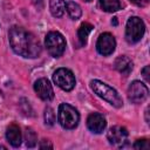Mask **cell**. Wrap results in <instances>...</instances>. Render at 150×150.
<instances>
[{
  "mask_svg": "<svg viewBox=\"0 0 150 150\" xmlns=\"http://www.w3.org/2000/svg\"><path fill=\"white\" fill-rule=\"evenodd\" d=\"M83 1H86V2H90V1H93V0H83Z\"/></svg>",
  "mask_w": 150,
  "mask_h": 150,
  "instance_id": "cell-25",
  "label": "cell"
},
{
  "mask_svg": "<svg viewBox=\"0 0 150 150\" xmlns=\"http://www.w3.org/2000/svg\"><path fill=\"white\" fill-rule=\"evenodd\" d=\"M25 141H26V145L28 148H34L38 143V138L35 132L32 129H27L25 132Z\"/></svg>",
  "mask_w": 150,
  "mask_h": 150,
  "instance_id": "cell-18",
  "label": "cell"
},
{
  "mask_svg": "<svg viewBox=\"0 0 150 150\" xmlns=\"http://www.w3.org/2000/svg\"><path fill=\"white\" fill-rule=\"evenodd\" d=\"M90 87L97 96H100L101 98H103L104 101L114 105L115 108H121L123 105V101L118 95V93L107 83L101 82L98 80H93L90 82Z\"/></svg>",
  "mask_w": 150,
  "mask_h": 150,
  "instance_id": "cell-2",
  "label": "cell"
},
{
  "mask_svg": "<svg viewBox=\"0 0 150 150\" xmlns=\"http://www.w3.org/2000/svg\"><path fill=\"white\" fill-rule=\"evenodd\" d=\"M105 125H107L105 118L103 117V115L98 112H93L87 118V127L94 134L103 132V130L105 129Z\"/></svg>",
  "mask_w": 150,
  "mask_h": 150,
  "instance_id": "cell-11",
  "label": "cell"
},
{
  "mask_svg": "<svg viewBox=\"0 0 150 150\" xmlns=\"http://www.w3.org/2000/svg\"><path fill=\"white\" fill-rule=\"evenodd\" d=\"M66 9H67L69 16H70L73 20H77V19H80L81 15H82V9H81V7H80L76 2H74V1L67 2V4H66Z\"/></svg>",
  "mask_w": 150,
  "mask_h": 150,
  "instance_id": "cell-16",
  "label": "cell"
},
{
  "mask_svg": "<svg viewBox=\"0 0 150 150\" xmlns=\"http://www.w3.org/2000/svg\"><path fill=\"white\" fill-rule=\"evenodd\" d=\"M54 83L66 91H70L75 87V76L67 68H59L53 74Z\"/></svg>",
  "mask_w": 150,
  "mask_h": 150,
  "instance_id": "cell-6",
  "label": "cell"
},
{
  "mask_svg": "<svg viewBox=\"0 0 150 150\" xmlns=\"http://www.w3.org/2000/svg\"><path fill=\"white\" fill-rule=\"evenodd\" d=\"M115 47H116V41L110 33H103L98 36L96 42V49L101 55L108 56L112 54L115 50Z\"/></svg>",
  "mask_w": 150,
  "mask_h": 150,
  "instance_id": "cell-8",
  "label": "cell"
},
{
  "mask_svg": "<svg viewBox=\"0 0 150 150\" xmlns=\"http://www.w3.org/2000/svg\"><path fill=\"white\" fill-rule=\"evenodd\" d=\"M6 138L9 144L14 148H18L21 144V131L16 124H11L6 131Z\"/></svg>",
  "mask_w": 150,
  "mask_h": 150,
  "instance_id": "cell-13",
  "label": "cell"
},
{
  "mask_svg": "<svg viewBox=\"0 0 150 150\" xmlns=\"http://www.w3.org/2000/svg\"><path fill=\"white\" fill-rule=\"evenodd\" d=\"M45 45L48 53L54 57H60L66 49V40L59 32H49L46 35Z\"/></svg>",
  "mask_w": 150,
  "mask_h": 150,
  "instance_id": "cell-5",
  "label": "cell"
},
{
  "mask_svg": "<svg viewBox=\"0 0 150 150\" xmlns=\"http://www.w3.org/2000/svg\"><path fill=\"white\" fill-rule=\"evenodd\" d=\"M45 123L49 127H52L55 123V112L50 107H47L45 109Z\"/></svg>",
  "mask_w": 150,
  "mask_h": 150,
  "instance_id": "cell-19",
  "label": "cell"
},
{
  "mask_svg": "<svg viewBox=\"0 0 150 150\" xmlns=\"http://www.w3.org/2000/svg\"><path fill=\"white\" fill-rule=\"evenodd\" d=\"M59 123L64 129H74L77 127L80 121V114L79 111L68 103H62L59 107V114H57Z\"/></svg>",
  "mask_w": 150,
  "mask_h": 150,
  "instance_id": "cell-3",
  "label": "cell"
},
{
  "mask_svg": "<svg viewBox=\"0 0 150 150\" xmlns=\"http://www.w3.org/2000/svg\"><path fill=\"white\" fill-rule=\"evenodd\" d=\"M107 137H108V141H109L110 144L121 148L128 141V130L124 127L114 125L109 129V131L107 134Z\"/></svg>",
  "mask_w": 150,
  "mask_h": 150,
  "instance_id": "cell-9",
  "label": "cell"
},
{
  "mask_svg": "<svg viewBox=\"0 0 150 150\" xmlns=\"http://www.w3.org/2000/svg\"><path fill=\"white\" fill-rule=\"evenodd\" d=\"M145 32V26L142 19L138 16H131L129 18L125 27V39L129 43H136L138 42Z\"/></svg>",
  "mask_w": 150,
  "mask_h": 150,
  "instance_id": "cell-4",
  "label": "cell"
},
{
  "mask_svg": "<svg viewBox=\"0 0 150 150\" xmlns=\"http://www.w3.org/2000/svg\"><path fill=\"white\" fill-rule=\"evenodd\" d=\"M116 19H117V18H114V20L111 21V23H112V25H117V20H116Z\"/></svg>",
  "mask_w": 150,
  "mask_h": 150,
  "instance_id": "cell-24",
  "label": "cell"
},
{
  "mask_svg": "<svg viewBox=\"0 0 150 150\" xmlns=\"http://www.w3.org/2000/svg\"><path fill=\"white\" fill-rule=\"evenodd\" d=\"M134 148L135 149H139V150H143V149H149V142L148 139L145 138H142V139H137L134 144Z\"/></svg>",
  "mask_w": 150,
  "mask_h": 150,
  "instance_id": "cell-20",
  "label": "cell"
},
{
  "mask_svg": "<svg viewBox=\"0 0 150 150\" xmlns=\"http://www.w3.org/2000/svg\"><path fill=\"white\" fill-rule=\"evenodd\" d=\"M132 4L137 5V6H143L144 5V0H130Z\"/></svg>",
  "mask_w": 150,
  "mask_h": 150,
  "instance_id": "cell-23",
  "label": "cell"
},
{
  "mask_svg": "<svg viewBox=\"0 0 150 150\" xmlns=\"http://www.w3.org/2000/svg\"><path fill=\"white\" fill-rule=\"evenodd\" d=\"M114 66H115V69H116L118 73H121V74L124 75V76H128V75L131 73V70H132L134 63H132V61H131L128 56L122 55V56H118V57L115 60Z\"/></svg>",
  "mask_w": 150,
  "mask_h": 150,
  "instance_id": "cell-12",
  "label": "cell"
},
{
  "mask_svg": "<svg viewBox=\"0 0 150 150\" xmlns=\"http://www.w3.org/2000/svg\"><path fill=\"white\" fill-rule=\"evenodd\" d=\"M9 43L12 49L23 57L34 59L41 53V46L39 40L26 29L14 26L9 30Z\"/></svg>",
  "mask_w": 150,
  "mask_h": 150,
  "instance_id": "cell-1",
  "label": "cell"
},
{
  "mask_svg": "<svg viewBox=\"0 0 150 150\" xmlns=\"http://www.w3.org/2000/svg\"><path fill=\"white\" fill-rule=\"evenodd\" d=\"M149 95L148 87L141 81H134L130 83L128 89V97L132 103H142Z\"/></svg>",
  "mask_w": 150,
  "mask_h": 150,
  "instance_id": "cell-7",
  "label": "cell"
},
{
  "mask_svg": "<svg viewBox=\"0 0 150 150\" xmlns=\"http://www.w3.org/2000/svg\"><path fill=\"white\" fill-rule=\"evenodd\" d=\"M100 6L105 12H116L121 9L120 0H100Z\"/></svg>",
  "mask_w": 150,
  "mask_h": 150,
  "instance_id": "cell-17",
  "label": "cell"
},
{
  "mask_svg": "<svg viewBox=\"0 0 150 150\" xmlns=\"http://www.w3.org/2000/svg\"><path fill=\"white\" fill-rule=\"evenodd\" d=\"M93 26L90 25V23H88V22H84V23H82L81 26H80V28H79V30H77V38H79V41H80V43L82 45V46H84L86 43H87V39H88V35H89V33L93 30Z\"/></svg>",
  "mask_w": 150,
  "mask_h": 150,
  "instance_id": "cell-15",
  "label": "cell"
},
{
  "mask_svg": "<svg viewBox=\"0 0 150 150\" xmlns=\"http://www.w3.org/2000/svg\"><path fill=\"white\" fill-rule=\"evenodd\" d=\"M34 90L36 95L43 101H50L54 97V90L50 82L47 79H39L34 83Z\"/></svg>",
  "mask_w": 150,
  "mask_h": 150,
  "instance_id": "cell-10",
  "label": "cell"
},
{
  "mask_svg": "<svg viewBox=\"0 0 150 150\" xmlns=\"http://www.w3.org/2000/svg\"><path fill=\"white\" fill-rule=\"evenodd\" d=\"M39 146H40V149H52V148H53L50 141H48V139H43V141H41V143H40Z\"/></svg>",
  "mask_w": 150,
  "mask_h": 150,
  "instance_id": "cell-21",
  "label": "cell"
},
{
  "mask_svg": "<svg viewBox=\"0 0 150 150\" xmlns=\"http://www.w3.org/2000/svg\"><path fill=\"white\" fill-rule=\"evenodd\" d=\"M149 70H150V67L149 66H145L143 69H142V75H143V77H144V80L146 81V82H149Z\"/></svg>",
  "mask_w": 150,
  "mask_h": 150,
  "instance_id": "cell-22",
  "label": "cell"
},
{
  "mask_svg": "<svg viewBox=\"0 0 150 150\" xmlns=\"http://www.w3.org/2000/svg\"><path fill=\"white\" fill-rule=\"evenodd\" d=\"M50 13L55 18H61L66 11V2L63 0H50L49 2Z\"/></svg>",
  "mask_w": 150,
  "mask_h": 150,
  "instance_id": "cell-14",
  "label": "cell"
}]
</instances>
